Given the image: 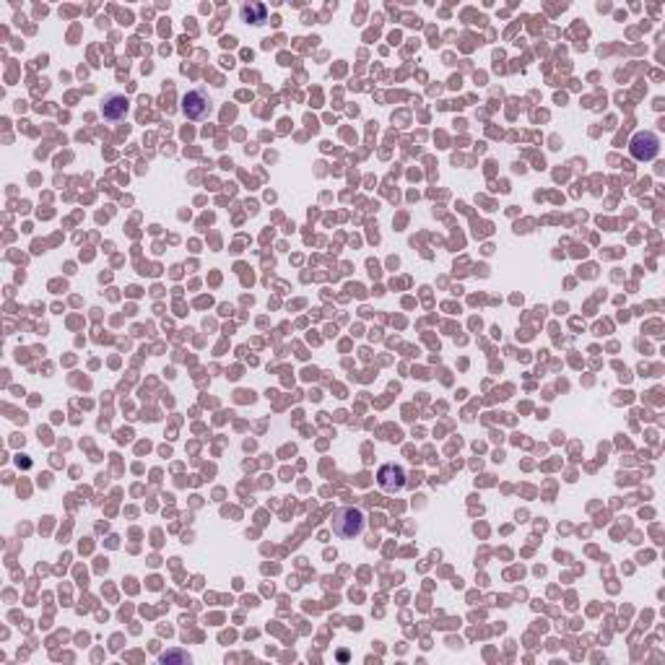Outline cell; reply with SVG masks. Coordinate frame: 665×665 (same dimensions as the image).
I'll return each mask as SVG.
<instances>
[{
	"label": "cell",
	"instance_id": "obj_1",
	"mask_svg": "<svg viewBox=\"0 0 665 665\" xmlns=\"http://www.w3.org/2000/svg\"><path fill=\"white\" fill-rule=\"evenodd\" d=\"M364 512L356 507H340L338 512L332 514V533L338 538H359L364 533Z\"/></svg>",
	"mask_w": 665,
	"mask_h": 665
},
{
	"label": "cell",
	"instance_id": "obj_2",
	"mask_svg": "<svg viewBox=\"0 0 665 665\" xmlns=\"http://www.w3.org/2000/svg\"><path fill=\"white\" fill-rule=\"evenodd\" d=\"M211 97L205 94V89H193L182 97V112H185L188 120H203V117L211 114Z\"/></svg>",
	"mask_w": 665,
	"mask_h": 665
},
{
	"label": "cell",
	"instance_id": "obj_3",
	"mask_svg": "<svg viewBox=\"0 0 665 665\" xmlns=\"http://www.w3.org/2000/svg\"><path fill=\"white\" fill-rule=\"evenodd\" d=\"M377 478H379V486H382L387 494L401 492L403 486H406V470H403L401 465H395V463L382 465L379 473H377Z\"/></svg>",
	"mask_w": 665,
	"mask_h": 665
},
{
	"label": "cell",
	"instance_id": "obj_4",
	"mask_svg": "<svg viewBox=\"0 0 665 665\" xmlns=\"http://www.w3.org/2000/svg\"><path fill=\"white\" fill-rule=\"evenodd\" d=\"M658 148H660V144L652 133H639V136L632 141V153H634L637 159H644V161L655 159V156H658Z\"/></svg>",
	"mask_w": 665,
	"mask_h": 665
},
{
	"label": "cell",
	"instance_id": "obj_5",
	"mask_svg": "<svg viewBox=\"0 0 665 665\" xmlns=\"http://www.w3.org/2000/svg\"><path fill=\"white\" fill-rule=\"evenodd\" d=\"M102 114L107 120H122L128 114V99L122 94H107L104 102H102Z\"/></svg>",
	"mask_w": 665,
	"mask_h": 665
},
{
	"label": "cell",
	"instance_id": "obj_6",
	"mask_svg": "<svg viewBox=\"0 0 665 665\" xmlns=\"http://www.w3.org/2000/svg\"><path fill=\"white\" fill-rule=\"evenodd\" d=\"M169 660H182V663H190V658L188 655H161V663H169Z\"/></svg>",
	"mask_w": 665,
	"mask_h": 665
}]
</instances>
